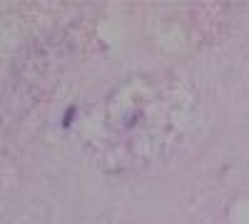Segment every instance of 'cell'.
Wrapping results in <instances>:
<instances>
[]
</instances>
